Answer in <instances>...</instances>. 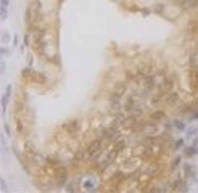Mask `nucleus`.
I'll return each instance as SVG.
<instances>
[{
  "mask_svg": "<svg viewBox=\"0 0 198 193\" xmlns=\"http://www.w3.org/2000/svg\"><path fill=\"white\" fill-rule=\"evenodd\" d=\"M113 148H116L119 153H122V151H124V150L127 148V142H126V139H124V137H119L115 143H113Z\"/></svg>",
  "mask_w": 198,
  "mask_h": 193,
  "instance_id": "aec40b11",
  "label": "nucleus"
},
{
  "mask_svg": "<svg viewBox=\"0 0 198 193\" xmlns=\"http://www.w3.org/2000/svg\"><path fill=\"white\" fill-rule=\"evenodd\" d=\"M172 129H174V124H172V122H169V121H166V122H164V130H168V132H171Z\"/></svg>",
  "mask_w": 198,
  "mask_h": 193,
  "instance_id": "c9c22d12",
  "label": "nucleus"
},
{
  "mask_svg": "<svg viewBox=\"0 0 198 193\" xmlns=\"http://www.w3.org/2000/svg\"><path fill=\"white\" fill-rule=\"evenodd\" d=\"M153 11L156 13V15H159V16H164L166 15V7H164L163 3H156V5L153 7Z\"/></svg>",
  "mask_w": 198,
  "mask_h": 193,
  "instance_id": "c85d7f7f",
  "label": "nucleus"
},
{
  "mask_svg": "<svg viewBox=\"0 0 198 193\" xmlns=\"http://www.w3.org/2000/svg\"><path fill=\"white\" fill-rule=\"evenodd\" d=\"M187 31L190 36H198V20H190L187 24Z\"/></svg>",
  "mask_w": 198,
  "mask_h": 193,
  "instance_id": "412c9836",
  "label": "nucleus"
},
{
  "mask_svg": "<svg viewBox=\"0 0 198 193\" xmlns=\"http://www.w3.org/2000/svg\"><path fill=\"white\" fill-rule=\"evenodd\" d=\"M3 132L7 135H11V129H10V126H8V122H3Z\"/></svg>",
  "mask_w": 198,
  "mask_h": 193,
  "instance_id": "e433bc0d",
  "label": "nucleus"
},
{
  "mask_svg": "<svg viewBox=\"0 0 198 193\" xmlns=\"http://www.w3.org/2000/svg\"><path fill=\"white\" fill-rule=\"evenodd\" d=\"M181 148H184V139H177V140H174L172 145H171V150L177 151V150H181Z\"/></svg>",
  "mask_w": 198,
  "mask_h": 193,
  "instance_id": "c756f323",
  "label": "nucleus"
},
{
  "mask_svg": "<svg viewBox=\"0 0 198 193\" xmlns=\"http://www.w3.org/2000/svg\"><path fill=\"white\" fill-rule=\"evenodd\" d=\"M0 185H2V190H7V180H5V179L0 180Z\"/></svg>",
  "mask_w": 198,
  "mask_h": 193,
  "instance_id": "c03bdc74",
  "label": "nucleus"
},
{
  "mask_svg": "<svg viewBox=\"0 0 198 193\" xmlns=\"http://www.w3.org/2000/svg\"><path fill=\"white\" fill-rule=\"evenodd\" d=\"M24 24H26V27H29L31 24H34V10H32L31 3L27 5L26 11H24Z\"/></svg>",
  "mask_w": 198,
  "mask_h": 193,
  "instance_id": "f3484780",
  "label": "nucleus"
},
{
  "mask_svg": "<svg viewBox=\"0 0 198 193\" xmlns=\"http://www.w3.org/2000/svg\"><path fill=\"white\" fill-rule=\"evenodd\" d=\"M44 163L47 164V166H50L52 169H56L58 166H61V161L60 159H56V158H53V156H47L44 159Z\"/></svg>",
  "mask_w": 198,
  "mask_h": 193,
  "instance_id": "b1692460",
  "label": "nucleus"
},
{
  "mask_svg": "<svg viewBox=\"0 0 198 193\" xmlns=\"http://www.w3.org/2000/svg\"><path fill=\"white\" fill-rule=\"evenodd\" d=\"M10 5V0H0V7H8Z\"/></svg>",
  "mask_w": 198,
  "mask_h": 193,
  "instance_id": "a19ab883",
  "label": "nucleus"
},
{
  "mask_svg": "<svg viewBox=\"0 0 198 193\" xmlns=\"http://www.w3.org/2000/svg\"><path fill=\"white\" fill-rule=\"evenodd\" d=\"M61 130L69 135V137H76V135L81 132V121L77 119V117H74V119H69L61 124Z\"/></svg>",
  "mask_w": 198,
  "mask_h": 193,
  "instance_id": "f03ea898",
  "label": "nucleus"
},
{
  "mask_svg": "<svg viewBox=\"0 0 198 193\" xmlns=\"http://www.w3.org/2000/svg\"><path fill=\"white\" fill-rule=\"evenodd\" d=\"M142 86H143V90H147V92H150V93L156 92L158 81H156V77H155V74H148V76L143 79Z\"/></svg>",
  "mask_w": 198,
  "mask_h": 193,
  "instance_id": "423d86ee",
  "label": "nucleus"
},
{
  "mask_svg": "<svg viewBox=\"0 0 198 193\" xmlns=\"http://www.w3.org/2000/svg\"><path fill=\"white\" fill-rule=\"evenodd\" d=\"M181 161H182L181 156H176V158L172 159V171H174V169H177L179 166H181Z\"/></svg>",
  "mask_w": 198,
  "mask_h": 193,
  "instance_id": "473e14b6",
  "label": "nucleus"
},
{
  "mask_svg": "<svg viewBox=\"0 0 198 193\" xmlns=\"http://www.w3.org/2000/svg\"><path fill=\"white\" fill-rule=\"evenodd\" d=\"M179 103H181V93L172 90L166 93V97H164V105L166 106H177Z\"/></svg>",
  "mask_w": 198,
  "mask_h": 193,
  "instance_id": "0eeeda50",
  "label": "nucleus"
},
{
  "mask_svg": "<svg viewBox=\"0 0 198 193\" xmlns=\"http://www.w3.org/2000/svg\"><path fill=\"white\" fill-rule=\"evenodd\" d=\"M63 2H64V0H56V3H58V5H61Z\"/></svg>",
  "mask_w": 198,
  "mask_h": 193,
  "instance_id": "49530a36",
  "label": "nucleus"
},
{
  "mask_svg": "<svg viewBox=\"0 0 198 193\" xmlns=\"http://www.w3.org/2000/svg\"><path fill=\"white\" fill-rule=\"evenodd\" d=\"M142 161L139 156H134V158H129L127 161L122 163V169H126V171H135L139 166V163Z\"/></svg>",
  "mask_w": 198,
  "mask_h": 193,
  "instance_id": "9b49d317",
  "label": "nucleus"
},
{
  "mask_svg": "<svg viewBox=\"0 0 198 193\" xmlns=\"http://www.w3.org/2000/svg\"><path fill=\"white\" fill-rule=\"evenodd\" d=\"M119 151H118V150L116 148H108V151H106V159H110V161L113 163V164H115L116 161H118V156H119Z\"/></svg>",
  "mask_w": 198,
  "mask_h": 193,
  "instance_id": "4be33fe9",
  "label": "nucleus"
},
{
  "mask_svg": "<svg viewBox=\"0 0 198 193\" xmlns=\"http://www.w3.org/2000/svg\"><path fill=\"white\" fill-rule=\"evenodd\" d=\"M81 187H82V190H86V191H97L95 182H93L92 179H87V180H84V182L81 183Z\"/></svg>",
  "mask_w": 198,
  "mask_h": 193,
  "instance_id": "5701e85b",
  "label": "nucleus"
},
{
  "mask_svg": "<svg viewBox=\"0 0 198 193\" xmlns=\"http://www.w3.org/2000/svg\"><path fill=\"white\" fill-rule=\"evenodd\" d=\"M32 82L40 84V86H45V84L49 82V77H47V74H45V73H42V71H36V73H34V77H32Z\"/></svg>",
  "mask_w": 198,
  "mask_h": 193,
  "instance_id": "a211bd4d",
  "label": "nucleus"
},
{
  "mask_svg": "<svg viewBox=\"0 0 198 193\" xmlns=\"http://www.w3.org/2000/svg\"><path fill=\"white\" fill-rule=\"evenodd\" d=\"M23 151H24L29 158H36L37 156V150L34 148V143L31 140H26L24 142V147H23Z\"/></svg>",
  "mask_w": 198,
  "mask_h": 193,
  "instance_id": "2eb2a0df",
  "label": "nucleus"
},
{
  "mask_svg": "<svg viewBox=\"0 0 198 193\" xmlns=\"http://www.w3.org/2000/svg\"><path fill=\"white\" fill-rule=\"evenodd\" d=\"M34 47V51H36V55L37 56H40V58H47V48H49V44H47V40H44V42H40V44H37V45H32Z\"/></svg>",
  "mask_w": 198,
  "mask_h": 193,
  "instance_id": "f8f14e48",
  "label": "nucleus"
},
{
  "mask_svg": "<svg viewBox=\"0 0 198 193\" xmlns=\"http://www.w3.org/2000/svg\"><path fill=\"white\" fill-rule=\"evenodd\" d=\"M64 190H66V191H79V188H77L76 183H68Z\"/></svg>",
  "mask_w": 198,
  "mask_h": 193,
  "instance_id": "2f4dec72",
  "label": "nucleus"
},
{
  "mask_svg": "<svg viewBox=\"0 0 198 193\" xmlns=\"http://www.w3.org/2000/svg\"><path fill=\"white\" fill-rule=\"evenodd\" d=\"M166 111L164 110H153L152 113H150V121H155V122H163L166 121Z\"/></svg>",
  "mask_w": 198,
  "mask_h": 193,
  "instance_id": "ddd939ff",
  "label": "nucleus"
},
{
  "mask_svg": "<svg viewBox=\"0 0 198 193\" xmlns=\"http://www.w3.org/2000/svg\"><path fill=\"white\" fill-rule=\"evenodd\" d=\"M0 69H2V74H5V69H7V64H5V61H2V64H0Z\"/></svg>",
  "mask_w": 198,
  "mask_h": 193,
  "instance_id": "a18cd8bd",
  "label": "nucleus"
},
{
  "mask_svg": "<svg viewBox=\"0 0 198 193\" xmlns=\"http://www.w3.org/2000/svg\"><path fill=\"white\" fill-rule=\"evenodd\" d=\"M185 132H187V137L192 139V137H195V134H198V129H196V127H190V129L185 130Z\"/></svg>",
  "mask_w": 198,
  "mask_h": 193,
  "instance_id": "7c9ffc66",
  "label": "nucleus"
},
{
  "mask_svg": "<svg viewBox=\"0 0 198 193\" xmlns=\"http://www.w3.org/2000/svg\"><path fill=\"white\" fill-rule=\"evenodd\" d=\"M0 53H2V56H7L8 53H10V50H8V48H7V47H5V45H3V47H2V50H0Z\"/></svg>",
  "mask_w": 198,
  "mask_h": 193,
  "instance_id": "58836bf2",
  "label": "nucleus"
},
{
  "mask_svg": "<svg viewBox=\"0 0 198 193\" xmlns=\"http://www.w3.org/2000/svg\"><path fill=\"white\" fill-rule=\"evenodd\" d=\"M0 11H2V21H5L8 18V7H0Z\"/></svg>",
  "mask_w": 198,
  "mask_h": 193,
  "instance_id": "72a5a7b5",
  "label": "nucleus"
},
{
  "mask_svg": "<svg viewBox=\"0 0 198 193\" xmlns=\"http://www.w3.org/2000/svg\"><path fill=\"white\" fill-rule=\"evenodd\" d=\"M11 97V86H7L5 89V93L2 95V114L7 113V106H8V100Z\"/></svg>",
  "mask_w": 198,
  "mask_h": 193,
  "instance_id": "dca6fc26",
  "label": "nucleus"
},
{
  "mask_svg": "<svg viewBox=\"0 0 198 193\" xmlns=\"http://www.w3.org/2000/svg\"><path fill=\"white\" fill-rule=\"evenodd\" d=\"M127 89H129V82L126 81V82H116L115 87H113V90L118 92V93H121V95H126Z\"/></svg>",
  "mask_w": 198,
  "mask_h": 193,
  "instance_id": "6ab92c4d",
  "label": "nucleus"
},
{
  "mask_svg": "<svg viewBox=\"0 0 198 193\" xmlns=\"http://www.w3.org/2000/svg\"><path fill=\"white\" fill-rule=\"evenodd\" d=\"M172 124H174V129L179 130V132H185L187 130V126H185V122H184L182 119H174Z\"/></svg>",
  "mask_w": 198,
  "mask_h": 193,
  "instance_id": "a878e982",
  "label": "nucleus"
},
{
  "mask_svg": "<svg viewBox=\"0 0 198 193\" xmlns=\"http://www.w3.org/2000/svg\"><path fill=\"white\" fill-rule=\"evenodd\" d=\"M193 145H198V137H196L195 140H193Z\"/></svg>",
  "mask_w": 198,
  "mask_h": 193,
  "instance_id": "de8ad7c7",
  "label": "nucleus"
},
{
  "mask_svg": "<svg viewBox=\"0 0 198 193\" xmlns=\"http://www.w3.org/2000/svg\"><path fill=\"white\" fill-rule=\"evenodd\" d=\"M15 121H16V132L21 135V137H27V129L24 126V119H23V114H15Z\"/></svg>",
  "mask_w": 198,
  "mask_h": 193,
  "instance_id": "1a4fd4ad",
  "label": "nucleus"
},
{
  "mask_svg": "<svg viewBox=\"0 0 198 193\" xmlns=\"http://www.w3.org/2000/svg\"><path fill=\"white\" fill-rule=\"evenodd\" d=\"M172 3L177 8H181V11H190L188 10V0H172Z\"/></svg>",
  "mask_w": 198,
  "mask_h": 193,
  "instance_id": "393cba45",
  "label": "nucleus"
},
{
  "mask_svg": "<svg viewBox=\"0 0 198 193\" xmlns=\"http://www.w3.org/2000/svg\"><path fill=\"white\" fill-rule=\"evenodd\" d=\"M150 13H152V10H150V8H142V16H148Z\"/></svg>",
  "mask_w": 198,
  "mask_h": 193,
  "instance_id": "ea45409f",
  "label": "nucleus"
},
{
  "mask_svg": "<svg viewBox=\"0 0 198 193\" xmlns=\"http://www.w3.org/2000/svg\"><path fill=\"white\" fill-rule=\"evenodd\" d=\"M29 40H31V34L27 32V34H24V47L29 45Z\"/></svg>",
  "mask_w": 198,
  "mask_h": 193,
  "instance_id": "4c0bfd02",
  "label": "nucleus"
},
{
  "mask_svg": "<svg viewBox=\"0 0 198 193\" xmlns=\"http://www.w3.org/2000/svg\"><path fill=\"white\" fill-rule=\"evenodd\" d=\"M164 93L161 92H153V95L150 97V105L155 106V108H159L161 105H164Z\"/></svg>",
  "mask_w": 198,
  "mask_h": 193,
  "instance_id": "9d476101",
  "label": "nucleus"
},
{
  "mask_svg": "<svg viewBox=\"0 0 198 193\" xmlns=\"http://www.w3.org/2000/svg\"><path fill=\"white\" fill-rule=\"evenodd\" d=\"M195 89L198 90V68L195 69Z\"/></svg>",
  "mask_w": 198,
  "mask_h": 193,
  "instance_id": "79ce46f5",
  "label": "nucleus"
},
{
  "mask_svg": "<svg viewBox=\"0 0 198 193\" xmlns=\"http://www.w3.org/2000/svg\"><path fill=\"white\" fill-rule=\"evenodd\" d=\"M171 190L172 191H188V182H187V177H182V176H177L174 179V182H171Z\"/></svg>",
  "mask_w": 198,
  "mask_h": 193,
  "instance_id": "39448f33",
  "label": "nucleus"
},
{
  "mask_svg": "<svg viewBox=\"0 0 198 193\" xmlns=\"http://www.w3.org/2000/svg\"><path fill=\"white\" fill-rule=\"evenodd\" d=\"M89 161V154H87V150L86 148H77L76 151H74V156H73V164H82Z\"/></svg>",
  "mask_w": 198,
  "mask_h": 193,
  "instance_id": "6e6552de",
  "label": "nucleus"
},
{
  "mask_svg": "<svg viewBox=\"0 0 198 193\" xmlns=\"http://www.w3.org/2000/svg\"><path fill=\"white\" fill-rule=\"evenodd\" d=\"M174 87H176V76H174V74H168V77L158 84L156 92H161V93L166 95V93L174 90Z\"/></svg>",
  "mask_w": 198,
  "mask_h": 193,
  "instance_id": "20e7f679",
  "label": "nucleus"
},
{
  "mask_svg": "<svg viewBox=\"0 0 198 193\" xmlns=\"http://www.w3.org/2000/svg\"><path fill=\"white\" fill-rule=\"evenodd\" d=\"M36 69H32V66H26L21 69V79L26 82H32V77H34Z\"/></svg>",
  "mask_w": 198,
  "mask_h": 193,
  "instance_id": "4468645a",
  "label": "nucleus"
},
{
  "mask_svg": "<svg viewBox=\"0 0 198 193\" xmlns=\"http://www.w3.org/2000/svg\"><path fill=\"white\" fill-rule=\"evenodd\" d=\"M53 176H55V187L58 188H64L66 183H68V179H69V172L63 164L58 166L56 169H53Z\"/></svg>",
  "mask_w": 198,
  "mask_h": 193,
  "instance_id": "7ed1b4c3",
  "label": "nucleus"
},
{
  "mask_svg": "<svg viewBox=\"0 0 198 193\" xmlns=\"http://www.w3.org/2000/svg\"><path fill=\"white\" fill-rule=\"evenodd\" d=\"M184 154L188 158H192V156H195V154H198V148H196V145H192V147H185L184 148Z\"/></svg>",
  "mask_w": 198,
  "mask_h": 193,
  "instance_id": "bb28decb",
  "label": "nucleus"
},
{
  "mask_svg": "<svg viewBox=\"0 0 198 193\" xmlns=\"http://www.w3.org/2000/svg\"><path fill=\"white\" fill-rule=\"evenodd\" d=\"M8 42H10V36H8L7 32H3L2 34V45H7Z\"/></svg>",
  "mask_w": 198,
  "mask_h": 193,
  "instance_id": "f704fd0d",
  "label": "nucleus"
},
{
  "mask_svg": "<svg viewBox=\"0 0 198 193\" xmlns=\"http://www.w3.org/2000/svg\"><path fill=\"white\" fill-rule=\"evenodd\" d=\"M18 42H20V36L16 34L15 37H13V47H16V45H18Z\"/></svg>",
  "mask_w": 198,
  "mask_h": 193,
  "instance_id": "37998d69",
  "label": "nucleus"
},
{
  "mask_svg": "<svg viewBox=\"0 0 198 193\" xmlns=\"http://www.w3.org/2000/svg\"><path fill=\"white\" fill-rule=\"evenodd\" d=\"M100 137L103 139V142H105L106 148H110V147H113V143H115L118 139L122 137V132H121L119 127H116V126H113V124H111V126L105 127V129H102Z\"/></svg>",
  "mask_w": 198,
  "mask_h": 193,
  "instance_id": "f257e3e1",
  "label": "nucleus"
},
{
  "mask_svg": "<svg viewBox=\"0 0 198 193\" xmlns=\"http://www.w3.org/2000/svg\"><path fill=\"white\" fill-rule=\"evenodd\" d=\"M47 63H50V64H53V66H60L61 64V58H60V55H53V56H47L45 58Z\"/></svg>",
  "mask_w": 198,
  "mask_h": 193,
  "instance_id": "cd10ccee",
  "label": "nucleus"
}]
</instances>
